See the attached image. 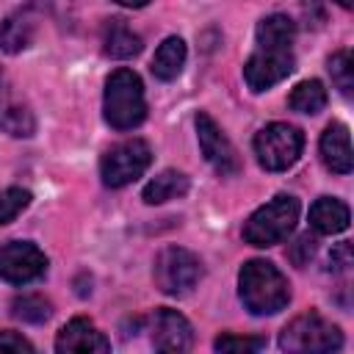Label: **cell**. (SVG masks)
<instances>
[{
  "label": "cell",
  "mask_w": 354,
  "mask_h": 354,
  "mask_svg": "<svg viewBox=\"0 0 354 354\" xmlns=\"http://www.w3.org/2000/svg\"><path fill=\"white\" fill-rule=\"evenodd\" d=\"M238 293H241L243 307L254 315H274L285 310L290 301L288 279L268 260H249L241 266Z\"/></svg>",
  "instance_id": "1"
},
{
  "label": "cell",
  "mask_w": 354,
  "mask_h": 354,
  "mask_svg": "<svg viewBox=\"0 0 354 354\" xmlns=\"http://www.w3.org/2000/svg\"><path fill=\"white\" fill-rule=\"evenodd\" d=\"M102 113L113 130H133L147 116L144 83L133 69H116L105 80Z\"/></svg>",
  "instance_id": "2"
},
{
  "label": "cell",
  "mask_w": 354,
  "mask_h": 354,
  "mask_svg": "<svg viewBox=\"0 0 354 354\" xmlns=\"http://www.w3.org/2000/svg\"><path fill=\"white\" fill-rule=\"evenodd\" d=\"M296 221H299V202L290 194H277L271 202H266L249 216V221L243 224V241L257 249L282 243L293 232Z\"/></svg>",
  "instance_id": "3"
},
{
  "label": "cell",
  "mask_w": 354,
  "mask_h": 354,
  "mask_svg": "<svg viewBox=\"0 0 354 354\" xmlns=\"http://www.w3.org/2000/svg\"><path fill=\"white\" fill-rule=\"evenodd\" d=\"M343 346V332L321 318L318 313L296 315L279 332V348L290 354H315V351H337Z\"/></svg>",
  "instance_id": "4"
},
{
  "label": "cell",
  "mask_w": 354,
  "mask_h": 354,
  "mask_svg": "<svg viewBox=\"0 0 354 354\" xmlns=\"http://www.w3.org/2000/svg\"><path fill=\"white\" fill-rule=\"evenodd\" d=\"M304 147V136L299 127L285 122H271L254 136V155L263 169L268 171H285L290 169Z\"/></svg>",
  "instance_id": "5"
},
{
  "label": "cell",
  "mask_w": 354,
  "mask_h": 354,
  "mask_svg": "<svg viewBox=\"0 0 354 354\" xmlns=\"http://www.w3.org/2000/svg\"><path fill=\"white\" fill-rule=\"evenodd\" d=\"M149 163H152V149L147 141H141V138L119 141L102 155L100 177L108 188H122V185H130L133 180H138Z\"/></svg>",
  "instance_id": "6"
},
{
  "label": "cell",
  "mask_w": 354,
  "mask_h": 354,
  "mask_svg": "<svg viewBox=\"0 0 354 354\" xmlns=\"http://www.w3.org/2000/svg\"><path fill=\"white\" fill-rule=\"evenodd\" d=\"M202 279V263L183 246H166L155 257V285L169 296H183Z\"/></svg>",
  "instance_id": "7"
},
{
  "label": "cell",
  "mask_w": 354,
  "mask_h": 354,
  "mask_svg": "<svg viewBox=\"0 0 354 354\" xmlns=\"http://www.w3.org/2000/svg\"><path fill=\"white\" fill-rule=\"evenodd\" d=\"M293 72L290 47H257L243 64V80L252 91H266Z\"/></svg>",
  "instance_id": "8"
},
{
  "label": "cell",
  "mask_w": 354,
  "mask_h": 354,
  "mask_svg": "<svg viewBox=\"0 0 354 354\" xmlns=\"http://www.w3.org/2000/svg\"><path fill=\"white\" fill-rule=\"evenodd\" d=\"M196 138H199V149L205 155V160L216 169V174L221 177H232L241 171V158L235 152V147L230 144V138L221 133V127L213 122L210 113H196Z\"/></svg>",
  "instance_id": "9"
},
{
  "label": "cell",
  "mask_w": 354,
  "mask_h": 354,
  "mask_svg": "<svg viewBox=\"0 0 354 354\" xmlns=\"http://www.w3.org/2000/svg\"><path fill=\"white\" fill-rule=\"evenodd\" d=\"M47 271V257L36 243L11 241L0 246V277L11 285H28Z\"/></svg>",
  "instance_id": "10"
},
{
  "label": "cell",
  "mask_w": 354,
  "mask_h": 354,
  "mask_svg": "<svg viewBox=\"0 0 354 354\" xmlns=\"http://www.w3.org/2000/svg\"><path fill=\"white\" fill-rule=\"evenodd\" d=\"M149 332H152V346L158 351L180 354V351H188L194 343V329H191L188 318L169 307H160L152 313Z\"/></svg>",
  "instance_id": "11"
},
{
  "label": "cell",
  "mask_w": 354,
  "mask_h": 354,
  "mask_svg": "<svg viewBox=\"0 0 354 354\" xmlns=\"http://www.w3.org/2000/svg\"><path fill=\"white\" fill-rule=\"evenodd\" d=\"M55 351L69 354V351H80V354H105L111 351V343L102 332H97V326L86 318H72L55 337Z\"/></svg>",
  "instance_id": "12"
},
{
  "label": "cell",
  "mask_w": 354,
  "mask_h": 354,
  "mask_svg": "<svg viewBox=\"0 0 354 354\" xmlns=\"http://www.w3.org/2000/svg\"><path fill=\"white\" fill-rule=\"evenodd\" d=\"M321 158H324L326 169L335 171V174H348L351 171V166H354L351 136H348V127L343 122H332L321 133Z\"/></svg>",
  "instance_id": "13"
},
{
  "label": "cell",
  "mask_w": 354,
  "mask_h": 354,
  "mask_svg": "<svg viewBox=\"0 0 354 354\" xmlns=\"http://www.w3.org/2000/svg\"><path fill=\"white\" fill-rule=\"evenodd\" d=\"M0 127L11 136H19V138L33 136V130H36L30 108L14 94V88L6 83L3 75H0Z\"/></svg>",
  "instance_id": "14"
},
{
  "label": "cell",
  "mask_w": 354,
  "mask_h": 354,
  "mask_svg": "<svg viewBox=\"0 0 354 354\" xmlns=\"http://www.w3.org/2000/svg\"><path fill=\"white\" fill-rule=\"evenodd\" d=\"M36 25H39V17L33 14V8H19L14 14H8L0 25V47L6 53H22L30 41H33V33H36Z\"/></svg>",
  "instance_id": "15"
},
{
  "label": "cell",
  "mask_w": 354,
  "mask_h": 354,
  "mask_svg": "<svg viewBox=\"0 0 354 354\" xmlns=\"http://www.w3.org/2000/svg\"><path fill=\"white\" fill-rule=\"evenodd\" d=\"M348 207L335 196H321L310 207V227L321 235H337L348 227Z\"/></svg>",
  "instance_id": "16"
},
{
  "label": "cell",
  "mask_w": 354,
  "mask_h": 354,
  "mask_svg": "<svg viewBox=\"0 0 354 354\" xmlns=\"http://www.w3.org/2000/svg\"><path fill=\"white\" fill-rule=\"evenodd\" d=\"M102 50L111 58H133L141 53V36L124 19H108L102 25Z\"/></svg>",
  "instance_id": "17"
},
{
  "label": "cell",
  "mask_w": 354,
  "mask_h": 354,
  "mask_svg": "<svg viewBox=\"0 0 354 354\" xmlns=\"http://www.w3.org/2000/svg\"><path fill=\"white\" fill-rule=\"evenodd\" d=\"M185 64V41L180 36H169L163 39V44L155 50L152 58V75L158 80H174L183 72Z\"/></svg>",
  "instance_id": "18"
},
{
  "label": "cell",
  "mask_w": 354,
  "mask_h": 354,
  "mask_svg": "<svg viewBox=\"0 0 354 354\" xmlns=\"http://www.w3.org/2000/svg\"><path fill=\"white\" fill-rule=\"evenodd\" d=\"M188 191V177L183 171H174V169H166L160 171L155 180L147 183L144 188V202L147 205H163L169 199H177Z\"/></svg>",
  "instance_id": "19"
},
{
  "label": "cell",
  "mask_w": 354,
  "mask_h": 354,
  "mask_svg": "<svg viewBox=\"0 0 354 354\" xmlns=\"http://www.w3.org/2000/svg\"><path fill=\"white\" fill-rule=\"evenodd\" d=\"M296 25L285 14H271L257 22V47H290Z\"/></svg>",
  "instance_id": "20"
},
{
  "label": "cell",
  "mask_w": 354,
  "mask_h": 354,
  "mask_svg": "<svg viewBox=\"0 0 354 354\" xmlns=\"http://www.w3.org/2000/svg\"><path fill=\"white\" fill-rule=\"evenodd\" d=\"M288 105L293 111H299V113H318V111H324V105H326V88H324V83L321 80H301L290 91Z\"/></svg>",
  "instance_id": "21"
},
{
  "label": "cell",
  "mask_w": 354,
  "mask_h": 354,
  "mask_svg": "<svg viewBox=\"0 0 354 354\" xmlns=\"http://www.w3.org/2000/svg\"><path fill=\"white\" fill-rule=\"evenodd\" d=\"M11 313L19 318V321H28V324H41L50 318L53 307L44 296L39 293H25V296H17L14 304H11Z\"/></svg>",
  "instance_id": "22"
},
{
  "label": "cell",
  "mask_w": 354,
  "mask_h": 354,
  "mask_svg": "<svg viewBox=\"0 0 354 354\" xmlns=\"http://www.w3.org/2000/svg\"><path fill=\"white\" fill-rule=\"evenodd\" d=\"M329 75H332L335 88L343 97H351V88H354V58H351L348 50H337L329 58Z\"/></svg>",
  "instance_id": "23"
},
{
  "label": "cell",
  "mask_w": 354,
  "mask_h": 354,
  "mask_svg": "<svg viewBox=\"0 0 354 354\" xmlns=\"http://www.w3.org/2000/svg\"><path fill=\"white\" fill-rule=\"evenodd\" d=\"M28 205H30V191L28 188H6V191H0V224L14 221Z\"/></svg>",
  "instance_id": "24"
},
{
  "label": "cell",
  "mask_w": 354,
  "mask_h": 354,
  "mask_svg": "<svg viewBox=\"0 0 354 354\" xmlns=\"http://www.w3.org/2000/svg\"><path fill=\"white\" fill-rule=\"evenodd\" d=\"M216 351H230V354H249V351H260L266 348V337H249V335H218L216 337Z\"/></svg>",
  "instance_id": "25"
},
{
  "label": "cell",
  "mask_w": 354,
  "mask_h": 354,
  "mask_svg": "<svg viewBox=\"0 0 354 354\" xmlns=\"http://www.w3.org/2000/svg\"><path fill=\"white\" fill-rule=\"evenodd\" d=\"M351 260H354V254H351V243L343 241V243L332 246V252H329V257H326V271L340 274V271H346V268L351 266Z\"/></svg>",
  "instance_id": "26"
},
{
  "label": "cell",
  "mask_w": 354,
  "mask_h": 354,
  "mask_svg": "<svg viewBox=\"0 0 354 354\" xmlns=\"http://www.w3.org/2000/svg\"><path fill=\"white\" fill-rule=\"evenodd\" d=\"M290 260L296 263V266H307L310 263V257L315 254V238L307 232V235H299L296 238V243H290Z\"/></svg>",
  "instance_id": "27"
},
{
  "label": "cell",
  "mask_w": 354,
  "mask_h": 354,
  "mask_svg": "<svg viewBox=\"0 0 354 354\" xmlns=\"http://www.w3.org/2000/svg\"><path fill=\"white\" fill-rule=\"evenodd\" d=\"M0 351H11V354H19V351H33V343H28L22 335L17 332H0Z\"/></svg>",
  "instance_id": "28"
},
{
  "label": "cell",
  "mask_w": 354,
  "mask_h": 354,
  "mask_svg": "<svg viewBox=\"0 0 354 354\" xmlns=\"http://www.w3.org/2000/svg\"><path fill=\"white\" fill-rule=\"evenodd\" d=\"M116 3H122V6H127V8H144L149 0H116Z\"/></svg>",
  "instance_id": "29"
},
{
  "label": "cell",
  "mask_w": 354,
  "mask_h": 354,
  "mask_svg": "<svg viewBox=\"0 0 354 354\" xmlns=\"http://www.w3.org/2000/svg\"><path fill=\"white\" fill-rule=\"evenodd\" d=\"M335 3L343 6V8H351V6H354V0H335Z\"/></svg>",
  "instance_id": "30"
}]
</instances>
